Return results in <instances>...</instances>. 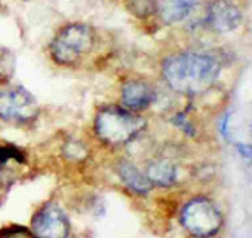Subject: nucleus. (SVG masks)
I'll use <instances>...</instances> for the list:
<instances>
[{
    "label": "nucleus",
    "instance_id": "f257e3e1",
    "mask_svg": "<svg viewBox=\"0 0 252 238\" xmlns=\"http://www.w3.org/2000/svg\"><path fill=\"white\" fill-rule=\"evenodd\" d=\"M161 74L175 92L197 96L204 94L217 82L220 64L209 54L180 52L165 59Z\"/></svg>",
    "mask_w": 252,
    "mask_h": 238
},
{
    "label": "nucleus",
    "instance_id": "f03ea898",
    "mask_svg": "<svg viewBox=\"0 0 252 238\" xmlns=\"http://www.w3.org/2000/svg\"><path fill=\"white\" fill-rule=\"evenodd\" d=\"M146 128L145 118L125 107L106 106L96 114L94 132L108 146H123L131 143Z\"/></svg>",
    "mask_w": 252,
    "mask_h": 238
},
{
    "label": "nucleus",
    "instance_id": "1a4fd4ad",
    "mask_svg": "<svg viewBox=\"0 0 252 238\" xmlns=\"http://www.w3.org/2000/svg\"><path fill=\"white\" fill-rule=\"evenodd\" d=\"M198 0H158L157 10L165 24H177L189 17Z\"/></svg>",
    "mask_w": 252,
    "mask_h": 238
},
{
    "label": "nucleus",
    "instance_id": "dca6fc26",
    "mask_svg": "<svg viewBox=\"0 0 252 238\" xmlns=\"http://www.w3.org/2000/svg\"><path fill=\"white\" fill-rule=\"evenodd\" d=\"M0 238H37L32 230L22 227V225H9L0 230Z\"/></svg>",
    "mask_w": 252,
    "mask_h": 238
},
{
    "label": "nucleus",
    "instance_id": "4468645a",
    "mask_svg": "<svg viewBox=\"0 0 252 238\" xmlns=\"http://www.w3.org/2000/svg\"><path fill=\"white\" fill-rule=\"evenodd\" d=\"M158 0H128L126 2V9L131 12L135 17H148L157 10Z\"/></svg>",
    "mask_w": 252,
    "mask_h": 238
},
{
    "label": "nucleus",
    "instance_id": "6ab92c4d",
    "mask_svg": "<svg viewBox=\"0 0 252 238\" xmlns=\"http://www.w3.org/2000/svg\"><path fill=\"white\" fill-rule=\"evenodd\" d=\"M24 2H26V0H24Z\"/></svg>",
    "mask_w": 252,
    "mask_h": 238
},
{
    "label": "nucleus",
    "instance_id": "423d86ee",
    "mask_svg": "<svg viewBox=\"0 0 252 238\" xmlns=\"http://www.w3.org/2000/svg\"><path fill=\"white\" fill-rule=\"evenodd\" d=\"M31 230L37 238H69L71 221L58 203L47 201L35 212Z\"/></svg>",
    "mask_w": 252,
    "mask_h": 238
},
{
    "label": "nucleus",
    "instance_id": "9b49d317",
    "mask_svg": "<svg viewBox=\"0 0 252 238\" xmlns=\"http://www.w3.org/2000/svg\"><path fill=\"white\" fill-rule=\"evenodd\" d=\"M146 178L152 181L153 186H173L177 183V166L168 159H158L148 164L146 168Z\"/></svg>",
    "mask_w": 252,
    "mask_h": 238
},
{
    "label": "nucleus",
    "instance_id": "2eb2a0df",
    "mask_svg": "<svg viewBox=\"0 0 252 238\" xmlns=\"http://www.w3.org/2000/svg\"><path fill=\"white\" fill-rule=\"evenodd\" d=\"M64 155L71 161H84L88 156V148L81 141L71 139L67 144H64Z\"/></svg>",
    "mask_w": 252,
    "mask_h": 238
},
{
    "label": "nucleus",
    "instance_id": "6e6552de",
    "mask_svg": "<svg viewBox=\"0 0 252 238\" xmlns=\"http://www.w3.org/2000/svg\"><path fill=\"white\" fill-rule=\"evenodd\" d=\"M155 99V89L145 80H126L121 86V104L131 112L148 109Z\"/></svg>",
    "mask_w": 252,
    "mask_h": 238
},
{
    "label": "nucleus",
    "instance_id": "a211bd4d",
    "mask_svg": "<svg viewBox=\"0 0 252 238\" xmlns=\"http://www.w3.org/2000/svg\"><path fill=\"white\" fill-rule=\"evenodd\" d=\"M229 118H230V114H227V116H223V118L220 119V132H222V136L223 138H227V124H229Z\"/></svg>",
    "mask_w": 252,
    "mask_h": 238
},
{
    "label": "nucleus",
    "instance_id": "f3484780",
    "mask_svg": "<svg viewBox=\"0 0 252 238\" xmlns=\"http://www.w3.org/2000/svg\"><path fill=\"white\" fill-rule=\"evenodd\" d=\"M173 124H177V126L180 128L187 136H195V126L192 124V121L184 114V112H180V114L175 116Z\"/></svg>",
    "mask_w": 252,
    "mask_h": 238
},
{
    "label": "nucleus",
    "instance_id": "9d476101",
    "mask_svg": "<svg viewBox=\"0 0 252 238\" xmlns=\"http://www.w3.org/2000/svg\"><path fill=\"white\" fill-rule=\"evenodd\" d=\"M118 175H120V178L123 180L126 186L131 189L133 193H136V195H148L153 189L152 181L129 161H121L118 164Z\"/></svg>",
    "mask_w": 252,
    "mask_h": 238
},
{
    "label": "nucleus",
    "instance_id": "0eeeda50",
    "mask_svg": "<svg viewBox=\"0 0 252 238\" xmlns=\"http://www.w3.org/2000/svg\"><path fill=\"white\" fill-rule=\"evenodd\" d=\"M205 22L217 34H227L241 26L242 12L232 0H212L207 7Z\"/></svg>",
    "mask_w": 252,
    "mask_h": 238
},
{
    "label": "nucleus",
    "instance_id": "20e7f679",
    "mask_svg": "<svg viewBox=\"0 0 252 238\" xmlns=\"http://www.w3.org/2000/svg\"><path fill=\"white\" fill-rule=\"evenodd\" d=\"M180 223L195 238H210L219 233L223 218L212 200L193 198L182 210Z\"/></svg>",
    "mask_w": 252,
    "mask_h": 238
},
{
    "label": "nucleus",
    "instance_id": "f8f14e48",
    "mask_svg": "<svg viewBox=\"0 0 252 238\" xmlns=\"http://www.w3.org/2000/svg\"><path fill=\"white\" fill-rule=\"evenodd\" d=\"M15 54L9 47L0 46V82H9L15 74Z\"/></svg>",
    "mask_w": 252,
    "mask_h": 238
},
{
    "label": "nucleus",
    "instance_id": "ddd939ff",
    "mask_svg": "<svg viewBox=\"0 0 252 238\" xmlns=\"http://www.w3.org/2000/svg\"><path fill=\"white\" fill-rule=\"evenodd\" d=\"M26 153L22 151L19 146L14 144H0V166H5L9 163H19L24 164L26 163Z\"/></svg>",
    "mask_w": 252,
    "mask_h": 238
},
{
    "label": "nucleus",
    "instance_id": "39448f33",
    "mask_svg": "<svg viewBox=\"0 0 252 238\" xmlns=\"http://www.w3.org/2000/svg\"><path fill=\"white\" fill-rule=\"evenodd\" d=\"M39 116V104L24 87L0 91V119L9 123L27 124Z\"/></svg>",
    "mask_w": 252,
    "mask_h": 238
},
{
    "label": "nucleus",
    "instance_id": "7ed1b4c3",
    "mask_svg": "<svg viewBox=\"0 0 252 238\" xmlns=\"http://www.w3.org/2000/svg\"><path fill=\"white\" fill-rule=\"evenodd\" d=\"M94 46V30L86 24H69L51 42V57L59 66H74Z\"/></svg>",
    "mask_w": 252,
    "mask_h": 238
}]
</instances>
